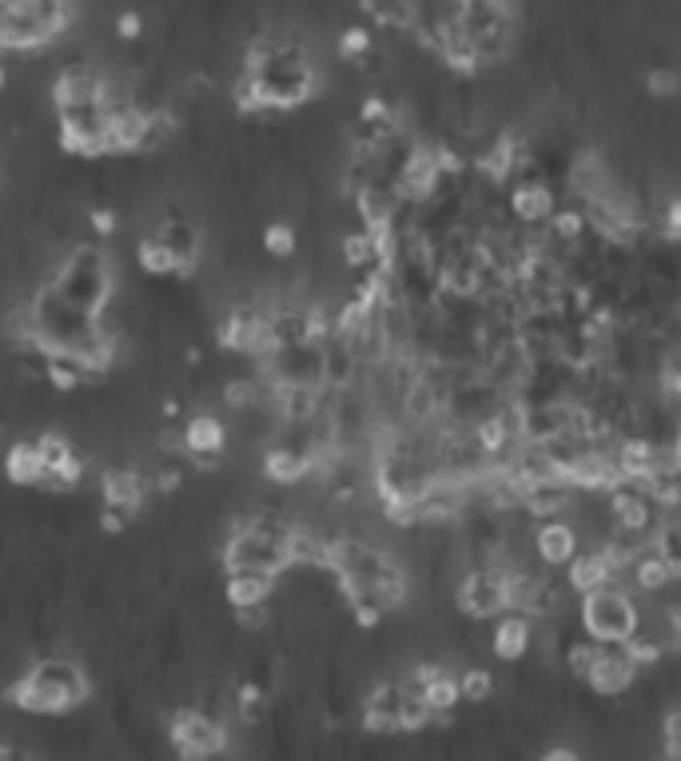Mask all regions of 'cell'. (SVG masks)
<instances>
[{
  "label": "cell",
  "mask_w": 681,
  "mask_h": 761,
  "mask_svg": "<svg viewBox=\"0 0 681 761\" xmlns=\"http://www.w3.org/2000/svg\"><path fill=\"white\" fill-rule=\"evenodd\" d=\"M4 698L29 718H64L92 702V673L69 654H52L20 673Z\"/></svg>",
  "instance_id": "1"
},
{
  "label": "cell",
  "mask_w": 681,
  "mask_h": 761,
  "mask_svg": "<svg viewBox=\"0 0 681 761\" xmlns=\"http://www.w3.org/2000/svg\"><path fill=\"white\" fill-rule=\"evenodd\" d=\"M574 623L594 642H626L642 626V610H638L630 583L618 578V583H606L598 590L582 594L574 603Z\"/></svg>",
  "instance_id": "2"
},
{
  "label": "cell",
  "mask_w": 681,
  "mask_h": 761,
  "mask_svg": "<svg viewBox=\"0 0 681 761\" xmlns=\"http://www.w3.org/2000/svg\"><path fill=\"white\" fill-rule=\"evenodd\" d=\"M454 610L466 623H494L498 614L510 610V594H506L503 570L494 563L463 566L458 583H454Z\"/></svg>",
  "instance_id": "3"
},
{
  "label": "cell",
  "mask_w": 681,
  "mask_h": 761,
  "mask_svg": "<svg viewBox=\"0 0 681 761\" xmlns=\"http://www.w3.org/2000/svg\"><path fill=\"white\" fill-rule=\"evenodd\" d=\"M168 738L179 758H216L231 742V726L204 706H179L168 718Z\"/></svg>",
  "instance_id": "4"
},
{
  "label": "cell",
  "mask_w": 681,
  "mask_h": 761,
  "mask_svg": "<svg viewBox=\"0 0 681 761\" xmlns=\"http://www.w3.org/2000/svg\"><path fill=\"white\" fill-rule=\"evenodd\" d=\"M638 682H642V670L633 666V658L626 654V646L622 642H598L594 670L586 673V690L598 693V698H626Z\"/></svg>",
  "instance_id": "5"
},
{
  "label": "cell",
  "mask_w": 681,
  "mask_h": 761,
  "mask_svg": "<svg viewBox=\"0 0 681 761\" xmlns=\"http://www.w3.org/2000/svg\"><path fill=\"white\" fill-rule=\"evenodd\" d=\"M406 686H411L406 678H379V682L363 693L359 730H363L367 738H395V733H403V726H399V706H403Z\"/></svg>",
  "instance_id": "6"
},
{
  "label": "cell",
  "mask_w": 681,
  "mask_h": 761,
  "mask_svg": "<svg viewBox=\"0 0 681 761\" xmlns=\"http://www.w3.org/2000/svg\"><path fill=\"white\" fill-rule=\"evenodd\" d=\"M606 511H610L613 526H622V531H633V534H646L650 538L653 531H658V523L665 518V511L650 498V491H646L642 483H618L606 495Z\"/></svg>",
  "instance_id": "7"
},
{
  "label": "cell",
  "mask_w": 681,
  "mask_h": 761,
  "mask_svg": "<svg viewBox=\"0 0 681 761\" xmlns=\"http://www.w3.org/2000/svg\"><path fill=\"white\" fill-rule=\"evenodd\" d=\"M506 208H510L514 224L543 228V224H550L554 208H558V192H554V184L543 176V172L518 176L506 184Z\"/></svg>",
  "instance_id": "8"
},
{
  "label": "cell",
  "mask_w": 681,
  "mask_h": 761,
  "mask_svg": "<svg viewBox=\"0 0 681 761\" xmlns=\"http://www.w3.org/2000/svg\"><path fill=\"white\" fill-rule=\"evenodd\" d=\"M109 92V72L92 69V64H64V69L52 76L49 96L52 109L69 112V109H89V104H100Z\"/></svg>",
  "instance_id": "9"
},
{
  "label": "cell",
  "mask_w": 681,
  "mask_h": 761,
  "mask_svg": "<svg viewBox=\"0 0 681 761\" xmlns=\"http://www.w3.org/2000/svg\"><path fill=\"white\" fill-rule=\"evenodd\" d=\"M563 479L578 491V495H610L613 486L626 483L618 463H613V451H602V446H582V451L566 463Z\"/></svg>",
  "instance_id": "10"
},
{
  "label": "cell",
  "mask_w": 681,
  "mask_h": 761,
  "mask_svg": "<svg viewBox=\"0 0 681 761\" xmlns=\"http://www.w3.org/2000/svg\"><path fill=\"white\" fill-rule=\"evenodd\" d=\"M534 642H538V623H534L526 610H506L494 618L486 650H491L498 662L514 666V662H523V658H530Z\"/></svg>",
  "instance_id": "11"
},
{
  "label": "cell",
  "mask_w": 681,
  "mask_h": 761,
  "mask_svg": "<svg viewBox=\"0 0 681 761\" xmlns=\"http://www.w3.org/2000/svg\"><path fill=\"white\" fill-rule=\"evenodd\" d=\"M578 551H582V531H578L570 518H563V514H558V518H543V523H534L530 554L546 566V570H563V566L570 563Z\"/></svg>",
  "instance_id": "12"
},
{
  "label": "cell",
  "mask_w": 681,
  "mask_h": 761,
  "mask_svg": "<svg viewBox=\"0 0 681 761\" xmlns=\"http://www.w3.org/2000/svg\"><path fill=\"white\" fill-rule=\"evenodd\" d=\"M563 578H566V586H570L574 598H582V594L598 590V586L618 583V570L610 566V558H606L602 546L594 543V546H582V551L574 554L570 563L563 566Z\"/></svg>",
  "instance_id": "13"
},
{
  "label": "cell",
  "mask_w": 681,
  "mask_h": 761,
  "mask_svg": "<svg viewBox=\"0 0 681 761\" xmlns=\"http://www.w3.org/2000/svg\"><path fill=\"white\" fill-rule=\"evenodd\" d=\"M622 583H630L633 594H665L670 586H678V570H673V563L662 551L646 546V551L633 558V566L626 570Z\"/></svg>",
  "instance_id": "14"
},
{
  "label": "cell",
  "mask_w": 681,
  "mask_h": 761,
  "mask_svg": "<svg viewBox=\"0 0 681 761\" xmlns=\"http://www.w3.org/2000/svg\"><path fill=\"white\" fill-rule=\"evenodd\" d=\"M279 578L276 574H264V570H227V583H224V598L231 610H247V606H264L271 603Z\"/></svg>",
  "instance_id": "15"
},
{
  "label": "cell",
  "mask_w": 681,
  "mask_h": 761,
  "mask_svg": "<svg viewBox=\"0 0 681 761\" xmlns=\"http://www.w3.org/2000/svg\"><path fill=\"white\" fill-rule=\"evenodd\" d=\"M4 479L17 486L44 483V459H40L37 439H17V443L4 451Z\"/></svg>",
  "instance_id": "16"
},
{
  "label": "cell",
  "mask_w": 681,
  "mask_h": 761,
  "mask_svg": "<svg viewBox=\"0 0 681 761\" xmlns=\"http://www.w3.org/2000/svg\"><path fill=\"white\" fill-rule=\"evenodd\" d=\"M419 693L426 698V706L435 710L438 726H451L454 713H458V706H463V690H458V673L446 666V670H438L435 678L426 686H419Z\"/></svg>",
  "instance_id": "17"
},
{
  "label": "cell",
  "mask_w": 681,
  "mask_h": 761,
  "mask_svg": "<svg viewBox=\"0 0 681 761\" xmlns=\"http://www.w3.org/2000/svg\"><path fill=\"white\" fill-rule=\"evenodd\" d=\"M359 9L371 17V24L391 32H411L419 17V0H359Z\"/></svg>",
  "instance_id": "18"
},
{
  "label": "cell",
  "mask_w": 681,
  "mask_h": 761,
  "mask_svg": "<svg viewBox=\"0 0 681 761\" xmlns=\"http://www.w3.org/2000/svg\"><path fill=\"white\" fill-rule=\"evenodd\" d=\"M259 248H264L267 259H276V264H291L299 256V228L291 219H271L259 232Z\"/></svg>",
  "instance_id": "19"
},
{
  "label": "cell",
  "mask_w": 681,
  "mask_h": 761,
  "mask_svg": "<svg viewBox=\"0 0 681 761\" xmlns=\"http://www.w3.org/2000/svg\"><path fill=\"white\" fill-rule=\"evenodd\" d=\"M594 658H598V642L586 638L582 630L574 634V638H566L563 650H558V662H563V670L570 673L574 682H586V673L594 670Z\"/></svg>",
  "instance_id": "20"
},
{
  "label": "cell",
  "mask_w": 681,
  "mask_h": 761,
  "mask_svg": "<svg viewBox=\"0 0 681 761\" xmlns=\"http://www.w3.org/2000/svg\"><path fill=\"white\" fill-rule=\"evenodd\" d=\"M458 690H463V706H486L498 693V678L491 673V666H466L458 673Z\"/></svg>",
  "instance_id": "21"
},
{
  "label": "cell",
  "mask_w": 681,
  "mask_h": 761,
  "mask_svg": "<svg viewBox=\"0 0 681 761\" xmlns=\"http://www.w3.org/2000/svg\"><path fill=\"white\" fill-rule=\"evenodd\" d=\"M336 52H339V60H343V64L359 69V64H363V60L375 52V32L367 29V24H351V29L339 32Z\"/></svg>",
  "instance_id": "22"
},
{
  "label": "cell",
  "mask_w": 681,
  "mask_h": 761,
  "mask_svg": "<svg viewBox=\"0 0 681 761\" xmlns=\"http://www.w3.org/2000/svg\"><path fill=\"white\" fill-rule=\"evenodd\" d=\"M435 710L426 706V698L415 690V686H406L403 693V706H399V726H403V733H426L431 726H435Z\"/></svg>",
  "instance_id": "23"
},
{
  "label": "cell",
  "mask_w": 681,
  "mask_h": 761,
  "mask_svg": "<svg viewBox=\"0 0 681 761\" xmlns=\"http://www.w3.org/2000/svg\"><path fill=\"white\" fill-rule=\"evenodd\" d=\"M646 92H650V100H678L681 96V69H665V64L650 69L646 72Z\"/></svg>",
  "instance_id": "24"
},
{
  "label": "cell",
  "mask_w": 681,
  "mask_h": 761,
  "mask_svg": "<svg viewBox=\"0 0 681 761\" xmlns=\"http://www.w3.org/2000/svg\"><path fill=\"white\" fill-rule=\"evenodd\" d=\"M112 29H116L120 40H128V44H132V40L144 37V17H140L136 9H124V12L116 17V24H112Z\"/></svg>",
  "instance_id": "25"
},
{
  "label": "cell",
  "mask_w": 681,
  "mask_h": 761,
  "mask_svg": "<svg viewBox=\"0 0 681 761\" xmlns=\"http://www.w3.org/2000/svg\"><path fill=\"white\" fill-rule=\"evenodd\" d=\"M662 626H665V634H670L673 658H681V598L662 610Z\"/></svg>",
  "instance_id": "26"
},
{
  "label": "cell",
  "mask_w": 681,
  "mask_h": 761,
  "mask_svg": "<svg viewBox=\"0 0 681 761\" xmlns=\"http://www.w3.org/2000/svg\"><path fill=\"white\" fill-rule=\"evenodd\" d=\"M543 758H546V761H578V758H582V750H574V745L554 742V745H546V750H543Z\"/></svg>",
  "instance_id": "27"
},
{
  "label": "cell",
  "mask_w": 681,
  "mask_h": 761,
  "mask_svg": "<svg viewBox=\"0 0 681 761\" xmlns=\"http://www.w3.org/2000/svg\"><path fill=\"white\" fill-rule=\"evenodd\" d=\"M9 89V69H4V60H0V92Z\"/></svg>",
  "instance_id": "28"
}]
</instances>
